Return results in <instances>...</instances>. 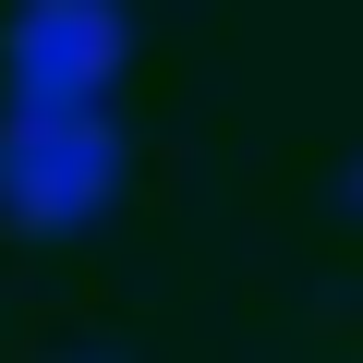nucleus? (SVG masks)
I'll use <instances>...</instances> for the list:
<instances>
[{
	"label": "nucleus",
	"mask_w": 363,
	"mask_h": 363,
	"mask_svg": "<svg viewBox=\"0 0 363 363\" xmlns=\"http://www.w3.org/2000/svg\"><path fill=\"white\" fill-rule=\"evenodd\" d=\"M121 121L109 109H0V230L25 242H85L109 206H121Z\"/></svg>",
	"instance_id": "f257e3e1"
},
{
	"label": "nucleus",
	"mask_w": 363,
	"mask_h": 363,
	"mask_svg": "<svg viewBox=\"0 0 363 363\" xmlns=\"http://www.w3.org/2000/svg\"><path fill=\"white\" fill-rule=\"evenodd\" d=\"M339 206H351V218H363V157H351V169H339Z\"/></svg>",
	"instance_id": "7ed1b4c3"
},
{
	"label": "nucleus",
	"mask_w": 363,
	"mask_h": 363,
	"mask_svg": "<svg viewBox=\"0 0 363 363\" xmlns=\"http://www.w3.org/2000/svg\"><path fill=\"white\" fill-rule=\"evenodd\" d=\"M85 363H109V351H85Z\"/></svg>",
	"instance_id": "20e7f679"
},
{
	"label": "nucleus",
	"mask_w": 363,
	"mask_h": 363,
	"mask_svg": "<svg viewBox=\"0 0 363 363\" xmlns=\"http://www.w3.org/2000/svg\"><path fill=\"white\" fill-rule=\"evenodd\" d=\"M133 73V13L121 0H13L0 25V85L25 109H109V85Z\"/></svg>",
	"instance_id": "f03ea898"
}]
</instances>
